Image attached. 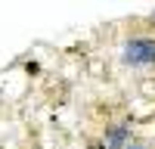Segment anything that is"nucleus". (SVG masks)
I'll return each mask as SVG.
<instances>
[{"label": "nucleus", "mask_w": 155, "mask_h": 149, "mask_svg": "<svg viewBox=\"0 0 155 149\" xmlns=\"http://www.w3.org/2000/svg\"><path fill=\"white\" fill-rule=\"evenodd\" d=\"M127 62H134V65H146V62H155V44L152 41H130L127 44Z\"/></svg>", "instance_id": "nucleus-1"}, {"label": "nucleus", "mask_w": 155, "mask_h": 149, "mask_svg": "<svg viewBox=\"0 0 155 149\" xmlns=\"http://www.w3.org/2000/svg\"><path fill=\"white\" fill-rule=\"evenodd\" d=\"M124 146V131L118 127V131H112V137H109V149H121Z\"/></svg>", "instance_id": "nucleus-2"}, {"label": "nucleus", "mask_w": 155, "mask_h": 149, "mask_svg": "<svg viewBox=\"0 0 155 149\" xmlns=\"http://www.w3.org/2000/svg\"><path fill=\"white\" fill-rule=\"evenodd\" d=\"M127 149H143V146H127Z\"/></svg>", "instance_id": "nucleus-3"}]
</instances>
